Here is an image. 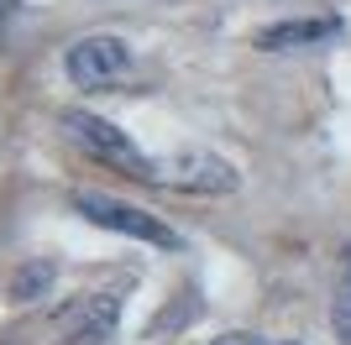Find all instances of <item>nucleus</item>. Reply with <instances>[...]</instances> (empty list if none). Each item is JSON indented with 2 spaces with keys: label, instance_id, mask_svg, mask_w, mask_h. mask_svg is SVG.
<instances>
[{
  "label": "nucleus",
  "instance_id": "9",
  "mask_svg": "<svg viewBox=\"0 0 351 345\" xmlns=\"http://www.w3.org/2000/svg\"><path fill=\"white\" fill-rule=\"evenodd\" d=\"M205 345H267V340L252 335V330H231V335H215V340H205Z\"/></svg>",
  "mask_w": 351,
  "mask_h": 345
},
{
  "label": "nucleus",
  "instance_id": "2",
  "mask_svg": "<svg viewBox=\"0 0 351 345\" xmlns=\"http://www.w3.org/2000/svg\"><path fill=\"white\" fill-rule=\"evenodd\" d=\"M69 204H73V215H84L89 225L110 230V235H126V241L158 246V251H184V235H178L168 220H158L152 209L132 204V199H116V194H100V188H73Z\"/></svg>",
  "mask_w": 351,
  "mask_h": 345
},
{
  "label": "nucleus",
  "instance_id": "7",
  "mask_svg": "<svg viewBox=\"0 0 351 345\" xmlns=\"http://www.w3.org/2000/svg\"><path fill=\"white\" fill-rule=\"evenodd\" d=\"M330 330L341 345H351V241L341 246V267H336V293H330Z\"/></svg>",
  "mask_w": 351,
  "mask_h": 345
},
{
  "label": "nucleus",
  "instance_id": "5",
  "mask_svg": "<svg viewBox=\"0 0 351 345\" xmlns=\"http://www.w3.org/2000/svg\"><path fill=\"white\" fill-rule=\"evenodd\" d=\"M341 37H346L341 16H283V21H267L252 31V47L257 53H309V47L341 42Z\"/></svg>",
  "mask_w": 351,
  "mask_h": 345
},
{
  "label": "nucleus",
  "instance_id": "6",
  "mask_svg": "<svg viewBox=\"0 0 351 345\" xmlns=\"http://www.w3.org/2000/svg\"><path fill=\"white\" fill-rule=\"evenodd\" d=\"M58 324L69 345H105L121 324V293H84L58 314Z\"/></svg>",
  "mask_w": 351,
  "mask_h": 345
},
{
  "label": "nucleus",
  "instance_id": "3",
  "mask_svg": "<svg viewBox=\"0 0 351 345\" xmlns=\"http://www.w3.org/2000/svg\"><path fill=\"white\" fill-rule=\"evenodd\" d=\"M63 131H69V142L79 146V152H89L95 162L126 172V178H142L147 152L116 126V120H105V115H95V110H63Z\"/></svg>",
  "mask_w": 351,
  "mask_h": 345
},
{
  "label": "nucleus",
  "instance_id": "4",
  "mask_svg": "<svg viewBox=\"0 0 351 345\" xmlns=\"http://www.w3.org/2000/svg\"><path fill=\"white\" fill-rule=\"evenodd\" d=\"M63 73L79 89H110L116 79L132 73V47L121 37H110V31H89V37L63 47Z\"/></svg>",
  "mask_w": 351,
  "mask_h": 345
},
{
  "label": "nucleus",
  "instance_id": "8",
  "mask_svg": "<svg viewBox=\"0 0 351 345\" xmlns=\"http://www.w3.org/2000/svg\"><path fill=\"white\" fill-rule=\"evenodd\" d=\"M53 277H58V272H53V261H32V267H21V272L11 277V298H21V303L43 298L47 288H53Z\"/></svg>",
  "mask_w": 351,
  "mask_h": 345
},
{
  "label": "nucleus",
  "instance_id": "1",
  "mask_svg": "<svg viewBox=\"0 0 351 345\" xmlns=\"http://www.w3.org/2000/svg\"><path fill=\"white\" fill-rule=\"evenodd\" d=\"M136 183L173 188V194H215L220 199V194H236V188H241V172H236V162H226L220 152H210V146H178L168 157H147Z\"/></svg>",
  "mask_w": 351,
  "mask_h": 345
},
{
  "label": "nucleus",
  "instance_id": "10",
  "mask_svg": "<svg viewBox=\"0 0 351 345\" xmlns=\"http://www.w3.org/2000/svg\"><path fill=\"white\" fill-rule=\"evenodd\" d=\"M16 16V0H0V21H11Z\"/></svg>",
  "mask_w": 351,
  "mask_h": 345
}]
</instances>
